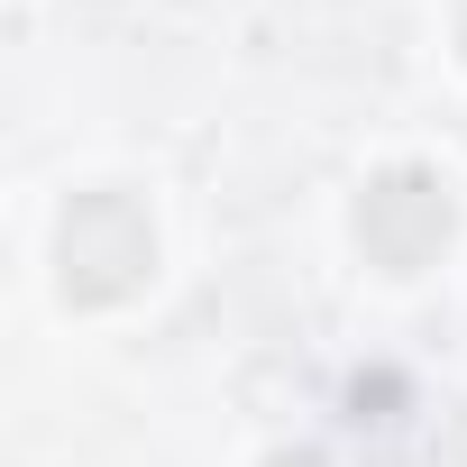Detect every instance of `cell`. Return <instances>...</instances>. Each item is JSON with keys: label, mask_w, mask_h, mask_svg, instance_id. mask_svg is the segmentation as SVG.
<instances>
[{"label": "cell", "mask_w": 467, "mask_h": 467, "mask_svg": "<svg viewBox=\"0 0 467 467\" xmlns=\"http://www.w3.org/2000/svg\"><path fill=\"white\" fill-rule=\"evenodd\" d=\"M458 56H467V10H458Z\"/></svg>", "instance_id": "3957f363"}, {"label": "cell", "mask_w": 467, "mask_h": 467, "mask_svg": "<svg viewBox=\"0 0 467 467\" xmlns=\"http://www.w3.org/2000/svg\"><path fill=\"white\" fill-rule=\"evenodd\" d=\"M449 229H458V211H449V183H440L431 165H385V174L358 192V248H367V266H385V275H421V266L449 248Z\"/></svg>", "instance_id": "7a4b0ae2"}, {"label": "cell", "mask_w": 467, "mask_h": 467, "mask_svg": "<svg viewBox=\"0 0 467 467\" xmlns=\"http://www.w3.org/2000/svg\"><path fill=\"white\" fill-rule=\"evenodd\" d=\"M147 275H156V220H147V202L119 192V183L74 192L65 220H56V285H65V303L74 312H110Z\"/></svg>", "instance_id": "6da1fadb"}, {"label": "cell", "mask_w": 467, "mask_h": 467, "mask_svg": "<svg viewBox=\"0 0 467 467\" xmlns=\"http://www.w3.org/2000/svg\"><path fill=\"white\" fill-rule=\"evenodd\" d=\"M275 467H312V458H275Z\"/></svg>", "instance_id": "277c9868"}]
</instances>
